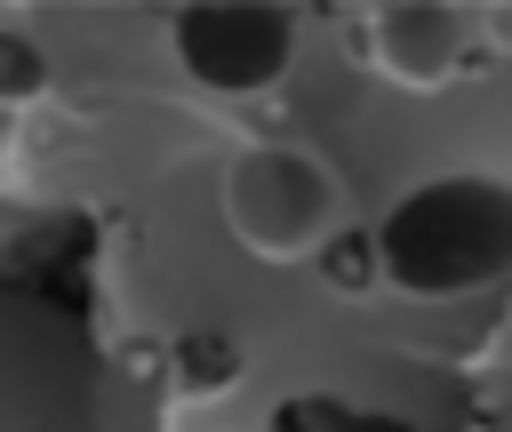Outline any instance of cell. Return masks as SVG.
<instances>
[{
    "label": "cell",
    "instance_id": "obj_3",
    "mask_svg": "<svg viewBox=\"0 0 512 432\" xmlns=\"http://www.w3.org/2000/svg\"><path fill=\"white\" fill-rule=\"evenodd\" d=\"M168 48L208 96H264L296 64V16L280 0H192L168 16Z\"/></svg>",
    "mask_w": 512,
    "mask_h": 432
},
{
    "label": "cell",
    "instance_id": "obj_4",
    "mask_svg": "<svg viewBox=\"0 0 512 432\" xmlns=\"http://www.w3.org/2000/svg\"><path fill=\"white\" fill-rule=\"evenodd\" d=\"M464 48H472V16L448 8V0H392V8L368 16V56L408 96L448 88L464 72Z\"/></svg>",
    "mask_w": 512,
    "mask_h": 432
},
{
    "label": "cell",
    "instance_id": "obj_1",
    "mask_svg": "<svg viewBox=\"0 0 512 432\" xmlns=\"http://www.w3.org/2000/svg\"><path fill=\"white\" fill-rule=\"evenodd\" d=\"M376 280L416 304H456L512 280V176L448 168L408 184L368 232Z\"/></svg>",
    "mask_w": 512,
    "mask_h": 432
},
{
    "label": "cell",
    "instance_id": "obj_2",
    "mask_svg": "<svg viewBox=\"0 0 512 432\" xmlns=\"http://www.w3.org/2000/svg\"><path fill=\"white\" fill-rule=\"evenodd\" d=\"M336 216H344L336 168H320V160L296 152V144H256V152H240V160L224 168V224H232V240H240L248 256H264V264H304V256H320L328 232H336Z\"/></svg>",
    "mask_w": 512,
    "mask_h": 432
}]
</instances>
